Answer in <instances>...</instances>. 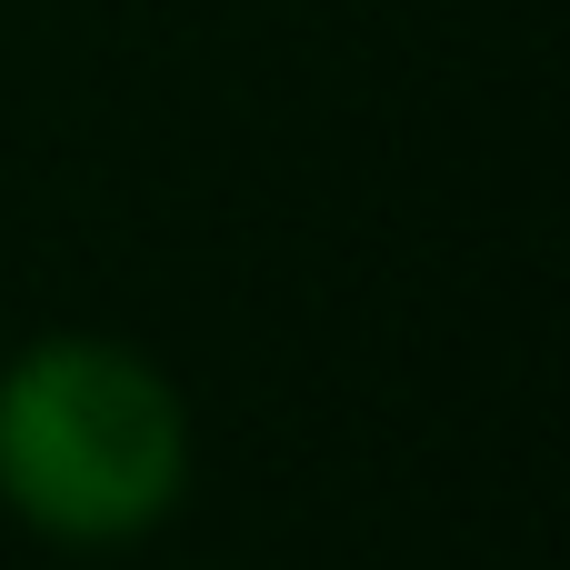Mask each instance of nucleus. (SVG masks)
I'll return each instance as SVG.
<instances>
[{
    "label": "nucleus",
    "instance_id": "nucleus-1",
    "mask_svg": "<svg viewBox=\"0 0 570 570\" xmlns=\"http://www.w3.org/2000/svg\"><path fill=\"white\" fill-rule=\"evenodd\" d=\"M200 411L130 331H30L0 351V511L50 551H140L190 511Z\"/></svg>",
    "mask_w": 570,
    "mask_h": 570
}]
</instances>
